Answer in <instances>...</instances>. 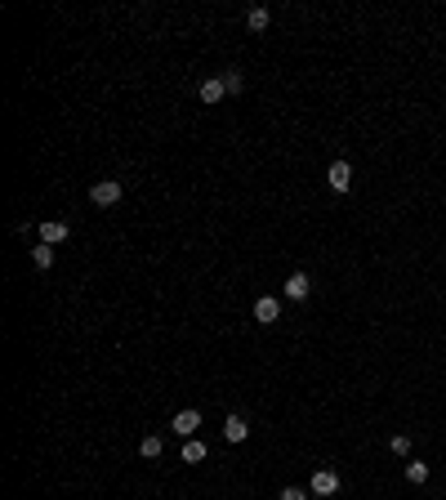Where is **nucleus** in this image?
I'll use <instances>...</instances> for the list:
<instances>
[{"label": "nucleus", "mask_w": 446, "mask_h": 500, "mask_svg": "<svg viewBox=\"0 0 446 500\" xmlns=\"http://www.w3.org/2000/svg\"><path fill=\"white\" fill-rule=\"evenodd\" d=\"M121 193H125V188L116 184V179H99V184L90 188V201H94V206H116V201H121Z\"/></svg>", "instance_id": "obj_1"}, {"label": "nucleus", "mask_w": 446, "mask_h": 500, "mask_svg": "<svg viewBox=\"0 0 446 500\" xmlns=\"http://www.w3.org/2000/svg\"><path fill=\"white\" fill-rule=\"evenodd\" d=\"M277 317H281V300H277V295H259V300H254V322L272 326Z\"/></svg>", "instance_id": "obj_2"}, {"label": "nucleus", "mask_w": 446, "mask_h": 500, "mask_svg": "<svg viewBox=\"0 0 446 500\" xmlns=\"http://www.w3.org/2000/svg\"><path fill=\"white\" fill-rule=\"evenodd\" d=\"M326 184H331V193H348V188H353V166L335 161L331 170H326Z\"/></svg>", "instance_id": "obj_3"}, {"label": "nucleus", "mask_w": 446, "mask_h": 500, "mask_svg": "<svg viewBox=\"0 0 446 500\" xmlns=\"http://www.w3.org/2000/svg\"><path fill=\"white\" fill-rule=\"evenodd\" d=\"M197 429H201V411H192V407L179 411V416L170 420V433H179V438H192Z\"/></svg>", "instance_id": "obj_4"}, {"label": "nucleus", "mask_w": 446, "mask_h": 500, "mask_svg": "<svg viewBox=\"0 0 446 500\" xmlns=\"http://www.w3.org/2000/svg\"><path fill=\"white\" fill-rule=\"evenodd\" d=\"M308 295H313V282H308V273H290V277H286V300L304 304Z\"/></svg>", "instance_id": "obj_5"}, {"label": "nucleus", "mask_w": 446, "mask_h": 500, "mask_svg": "<svg viewBox=\"0 0 446 500\" xmlns=\"http://www.w3.org/2000/svg\"><path fill=\"white\" fill-rule=\"evenodd\" d=\"M67 219H45L40 223V241H45V246H58V241H67Z\"/></svg>", "instance_id": "obj_6"}, {"label": "nucleus", "mask_w": 446, "mask_h": 500, "mask_svg": "<svg viewBox=\"0 0 446 500\" xmlns=\"http://www.w3.org/2000/svg\"><path fill=\"white\" fill-rule=\"evenodd\" d=\"M339 492V474L335 469H317L313 474V496H335Z\"/></svg>", "instance_id": "obj_7"}, {"label": "nucleus", "mask_w": 446, "mask_h": 500, "mask_svg": "<svg viewBox=\"0 0 446 500\" xmlns=\"http://www.w3.org/2000/svg\"><path fill=\"white\" fill-rule=\"evenodd\" d=\"M223 438H228V442H246L250 438L246 416H228V420H223Z\"/></svg>", "instance_id": "obj_8"}, {"label": "nucleus", "mask_w": 446, "mask_h": 500, "mask_svg": "<svg viewBox=\"0 0 446 500\" xmlns=\"http://www.w3.org/2000/svg\"><path fill=\"white\" fill-rule=\"evenodd\" d=\"M223 76H210V81H201V103H219L223 99Z\"/></svg>", "instance_id": "obj_9"}, {"label": "nucleus", "mask_w": 446, "mask_h": 500, "mask_svg": "<svg viewBox=\"0 0 446 500\" xmlns=\"http://www.w3.org/2000/svg\"><path fill=\"white\" fill-rule=\"evenodd\" d=\"M161 451H165V438H161V433H152V438L139 442V455H143V460H156Z\"/></svg>", "instance_id": "obj_10"}, {"label": "nucleus", "mask_w": 446, "mask_h": 500, "mask_svg": "<svg viewBox=\"0 0 446 500\" xmlns=\"http://www.w3.org/2000/svg\"><path fill=\"white\" fill-rule=\"evenodd\" d=\"M183 460H188V465H201V460H206V442H201V438H188V442H183Z\"/></svg>", "instance_id": "obj_11"}, {"label": "nucleus", "mask_w": 446, "mask_h": 500, "mask_svg": "<svg viewBox=\"0 0 446 500\" xmlns=\"http://www.w3.org/2000/svg\"><path fill=\"white\" fill-rule=\"evenodd\" d=\"M31 264H36V268H54V246H45V241L31 246Z\"/></svg>", "instance_id": "obj_12"}, {"label": "nucleus", "mask_w": 446, "mask_h": 500, "mask_svg": "<svg viewBox=\"0 0 446 500\" xmlns=\"http://www.w3.org/2000/svg\"><path fill=\"white\" fill-rule=\"evenodd\" d=\"M268 23H272L268 9H250V18H246V27H250V31H268Z\"/></svg>", "instance_id": "obj_13"}, {"label": "nucleus", "mask_w": 446, "mask_h": 500, "mask_svg": "<svg viewBox=\"0 0 446 500\" xmlns=\"http://www.w3.org/2000/svg\"><path fill=\"white\" fill-rule=\"evenodd\" d=\"M406 483H415V487L429 483V465H424V460H411V465H406Z\"/></svg>", "instance_id": "obj_14"}, {"label": "nucleus", "mask_w": 446, "mask_h": 500, "mask_svg": "<svg viewBox=\"0 0 446 500\" xmlns=\"http://www.w3.org/2000/svg\"><path fill=\"white\" fill-rule=\"evenodd\" d=\"M241 85H246V81H241V72H237V67L223 72V90H228V94H241Z\"/></svg>", "instance_id": "obj_15"}, {"label": "nucleus", "mask_w": 446, "mask_h": 500, "mask_svg": "<svg viewBox=\"0 0 446 500\" xmlns=\"http://www.w3.org/2000/svg\"><path fill=\"white\" fill-rule=\"evenodd\" d=\"M388 451H393V455H406V451H411V438H406V433H393V438H388Z\"/></svg>", "instance_id": "obj_16"}, {"label": "nucleus", "mask_w": 446, "mask_h": 500, "mask_svg": "<svg viewBox=\"0 0 446 500\" xmlns=\"http://www.w3.org/2000/svg\"><path fill=\"white\" fill-rule=\"evenodd\" d=\"M277 500H308V492H304V487H281Z\"/></svg>", "instance_id": "obj_17"}]
</instances>
